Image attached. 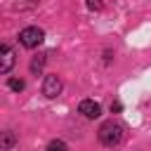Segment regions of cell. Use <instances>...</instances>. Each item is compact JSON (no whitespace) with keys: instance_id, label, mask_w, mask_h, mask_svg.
I'll list each match as a JSON object with an SVG mask.
<instances>
[{"instance_id":"cell-6","label":"cell","mask_w":151,"mask_h":151,"mask_svg":"<svg viewBox=\"0 0 151 151\" xmlns=\"http://www.w3.org/2000/svg\"><path fill=\"white\" fill-rule=\"evenodd\" d=\"M14 144H17V134H14L12 130H5V132L0 134V149H2V151H9Z\"/></svg>"},{"instance_id":"cell-5","label":"cell","mask_w":151,"mask_h":151,"mask_svg":"<svg viewBox=\"0 0 151 151\" xmlns=\"http://www.w3.org/2000/svg\"><path fill=\"white\" fill-rule=\"evenodd\" d=\"M14 66V50L9 45L0 47V73H9Z\"/></svg>"},{"instance_id":"cell-8","label":"cell","mask_w":151,"mask_h":151,"mask_svg":"<svg viewBox=\"0 0 151 151\" xmlns=\"http://www.w3.org/2000/svg\"><path fill=\"white\" fill-rule=\"evenodd\" d=\"M7 87L14 90V92H21V90L26 87V83H24L21 78H9V80H7Z\"/></svg>"},{"instance_id":"cell-9","label":"cell","mask_w":151,"mask_h":151,"mask_svg":"<svg viewBox=\"0 0 151 151\" xmlns=\"http://www.w3.org/2000/svg\"><path fill=\"white\" fill-rule=\"evenodd\" d=\"M45 151H68V146L61 142V139H52L50 144H47V149Z\"/></svg>"},{"instance_id":"cell-4","label":"cell","mask_w":151,"mask_h":151,"mask_svg":"<svg viewBox=\"0 0 151 151\" xmlns=\"http://www.w3.org/2000/svg\"><path fill=\"white\" fill-rule=\"evenodd\" d=\"M78 113H83L85 118L94 120V118H99V116H101V106H99L94 99H83V101L78 104Z\"/></svg>"},{"instance_id":"cell-11","label":"cell","mask_w":151,"mask_h":151,"mask_svg":"<svg viewBox=\"0 0 151 151\" xmlns=\"http://www.w3.org/2000/svg\"><path fill=\"white\" fill-rule=\"evenodd\" d=\"M120 109H123L120 101H113V104H111V113H120Z\"/></svg>"},{"instance_id":"cell-2","label":"cell","mask_w":151,"mask_h":151,"mask_svg":"<svg viewBox=\"0 0 151 151\" xmlns=\"http://www.w3.org/2000/svg\"><path fill=\"white\" fill-rule=\"evenodd\" d=\"M42 40H45V31L38 28V26H28V28H24V31L19 33V42H21L24 47H28V50L42 45Z\"/></svg>"},{"instance_id":"cell-1","label":"cell","mask_w":151,"mask_h":151,"mask_svg":"<svg viewBox=\"0 0 151 151\" xmlns=\"http://www.w3.org/2000/svg\"><path fill=\"white\" fill-rule=\"evenodd\" d=\"M97 137H99V142H101L104 146L113 149V146H118V144L123 142L125 130H123V125H120L118 120H113V118H111V120H106V123H101V125H99Z\"/></svg>"},{"instance_id":"cell-10","label":"cell","mask_w":151,"mask_h":151,"mask_svg":"<svg viewBox=\"0 0 151 151\" xmlns=\"http://www.w3.org/2000/svg\"><path fill=\"white\" fill-rule=\"evenodd\" d=\"M87 9L99 12V9H101V0H87Z\"/></svg>"},{"instance_id":"cell-7","label":"cell","mask_w":151,"mask_h":151,"mask_svg":"<svg viewBox=\"0 0 151 151\" xmlns=\"http://www.w3.org/2000/svg\"><path fill=\"white\" fill-rule=\"evenodd\" d=\"M42 66H45V54L33 57V61H31V71H33V73H40V71H42Z\"/></svg>"},{"instance_id":"cell-3","label":"cell","mask_w":151,"mask_h":151,"mask_svg":"<svg viewBox=\"0 0 151 151\" xmlns=\"http://www.w3.org/2000/svg\"><path fill=\"white\" fill-rule=\"evenodd\" d=\"M42 94L47 99H57L61 94V78L57 73H47L45 80H42Z\"/></svg>"}]
</instances>
